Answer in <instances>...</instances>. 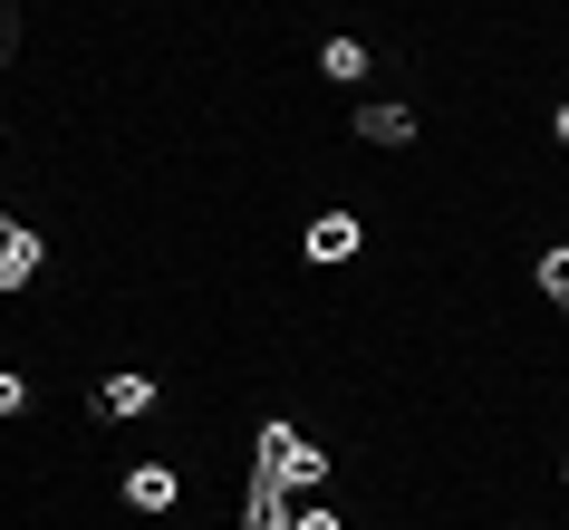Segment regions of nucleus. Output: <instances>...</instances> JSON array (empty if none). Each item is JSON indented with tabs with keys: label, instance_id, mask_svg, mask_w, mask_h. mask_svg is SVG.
I'll use <instances>...</instances> for the list:
<instances>
[{
	"label": "nucleus",
	"instance_id": "obj_1",
	"mask_svg": "<svg viewBox=\"0 0 569 530\" xmlns=\"http://www.w3.org/2000/svg\"><path fill=\"white\" fill-rule=\"evenodd\" d=\"M251 463H261V472H280L290 492H319V482H329V453H319V443H309L300 424H261V434H251Z\"/></svg>",
	"mask_w": 569,
	"mask_h": 530
},
{
	"label": "nucleus",
	"instance_id": "obj_2",
	"mask_svg": "<svg viewBox=\"0 0 569 530\" xmlns=\"http://www.w3.org/2000/svg\"><path fill=\"white\" fill-rule=\"evenodd\" d=\"M290 521H300V511H290V482L251 463V482H241V530H290Z\"/></svg>",
	"mask_w": 569,
	"mask_h": 530
},
{
	"label": "nucleus",
	"instance_id": "obj_3",
	"mask_svg": "<svg viewBox=\"0 0 569 530\" xmlns=\"http://www.w3.org/2000/svg\"><path fill=\"white\" fill-rule=\"evenodd\" d=\"M39 261H49V241H39L30 222H10V212H0V290H30Z\"/></svg>",
	"mask_w": 569,
	"mask_h": 530
},
{
	"label": "nucleus",
	"instance_id": "obj_4",
	"mask_svg": "<svg viewBox=\"0 0 569 530\" xmlns=\"http://www.w3.org/2000/svg\"><path fill=\"white\" fill-rule=\"evenodd\" d=\"M358 241H367L358 212H319V222L300 232V251H309V261H358Z\"/></svg>",
	"mask_w": 569,
	"mask_h": 530
},
{
	"label": "nucleus",
	"instance_id": "obj_5",
	"mask_svg": "<svg viewBox=\"0 0 569 530\" xmlns=\"http://www.w3.org/2000/svg\"><path fill=\"white\" fill-rule=\"evenodd\" d=\"M146 406H154V377H136V367H117V377L97 386V414H117V424H136Z\"/></svg>",
	"mask_w": 569,
	"mask_h": 530
},
{
	"label": "nucleus",
	"instance_id": "obj_6",
	"mask_svg": "<svg viewBox=\"0 0 569 530\" xmlns=\"http://www.w3.org/2000/svg\"><path fill=\"white\" fill-rule=\"evenodd\" d=\"M319 78H329V88H358L367 78V39H348V30L319 39Z\"/></svg>",
	"mask_w": 569,
	"mask_h": 530
},
{
	"label": "nucleus",
	"instance_id": "obj_7",
	"mask_svg": "<svg viewBox=\"0 0 569 530\" xmlns=\"http://www.w3.org/2000/svg\"><path fill=\"white\" fill-rule=\"evenodd\" d=\"M126 501H136V511H174V501H183V482H174L164 463H136V472H126Z\"/></svg>",
	"mask_w": 569,
	"mask_h": 530
},
{
	"label": "nucleus",
	"instance_id": "obj_8",
	"mask_svg": "<svg viewBox=\"0 0 569 530\" xmlns=\"http://www.w3.org/2000/svg\"><path fill=\"white\" fill-rule=\"evenodd\" d=\"M367 146H416V107H358Z\"/></svg>",
	"mask_w": 569,
	"mask_h": 530
},
{
	"label": "nucleus",
	"instance_id": "obj_9",
	"mask_svg": "<svg viewBox=\"0 0 569 530\" xmlns=\"http://www.w3.org/2000/svg\"><path fill=\"white\" fill-rule=\"evenodd\" d=\"M540 299H550V309H569V241H550V251H540Z\"/></svg>",
	"mask_w": 569,
	"mask_h": 530
},
{
	"label": "nucleus",
	"instance_id": "obj_10",
	"mask_svg": "<svg viewBox=\"0 0 569 530\" xmlns=\"http://www.w3.org/2000/svg\"><path fill=\"white\" fill-rule=\"evenodd\" d=\"M10 49H20V0H0V78H10Z\"/></svg>",
	"mask_w": 569,
	"mask_h": 530
},
{
	"label": "nucleus",
	"instance_id": "obj_11",
	"mask_svg": "<svg viewBox=\"0 0 569 530\" xmlns=\"http://www.w3.org/2000/svg\"><path fill=\"white\" fill-rule=\"evenodd\" d=\"M30 406V377H10V367H0V414H20Z\"/></svg>",
	"mask_w": 569,
	"mask_h": 530
},
{
	"label": "nucleus",
	"instance_id": "obj_12",
	"mask_svg": "<svg viewBox=\"0 0 569 530\" xmlns=\"http://www.w3.org/2000/svg\"><path fill=\"white\" fill-rule=\"evenodd\" d=\"M290 530H338V511H329V501H309V511H300Z\"/></svg>",
	"mask_w": 569,
	"mask_h": 530
},
{
	"label": "nucleus",
	"instance_id": "obj_13",
	"mask_svg": "<svg viewBox=\"0 0 569 530\" xmlns=\"http://www.w3.org/2000/svg\"><path fill=\"white\" fill-rule=\"evenodd\" d=\"M550 136H560V146H569V97H560V107H550Z\"/></svg>",
	"mask_w": 569,
	"mask_h": 530
},
{
	"label": "nucleus",
	"instance_id": "obj_14",
	"mask_svg": "<svg viewBox=\"0 0 569 530\" xmlns=\"http://www.w3.org/2000/svg\"><path fill=\"white\" fill-rule=\"evenodd\" d=\"M560 482H569V463H560Z\"/></svg>",
	"mask_w": 569,
	"mask_h": 530
}]
</instances>
